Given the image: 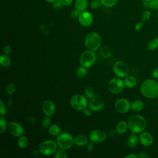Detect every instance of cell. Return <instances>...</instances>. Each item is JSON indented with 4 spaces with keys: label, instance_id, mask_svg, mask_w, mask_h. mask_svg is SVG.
<instances>
[{
    "label": "cell",
    "instance_id": "6da1fadb",
    "mask_svg": "<svg viewBox=\"0 0 158 158\" xmlns=\"http://www.w3.org/2000/svg\"><path fill=\"white\" fill-rule=\"evenodd\" d=\"M140 91L146 98H156L158 96V82L152 79H147L141 83Z\"/></svg>",
    "mask_w": 158,
    "mask_h": 158
},
{
    "label": "cell",
    "instance_id": "7a4b0ae2",
    "mask_svg": "<svg viewBox=\"0 0 158 158\" xmlns=\"http://www.w3.org/2000/svg\"><path fill=\"white\" fill-rule=\"evenodd\" d=\"M128 128L133 133H140L143 132L147 126L146 119L140 115H133L128 120Z\"/></svg>",
    "mask_w": 158,
    "mask_h": 158
},
{
    "label": "cell",
    "instance_id": "3957f363",
    "mask_svg": "<svg viewBox=\"0 0 158 158\" xmlns=\"http://www.w3.org/2000/svg\"><path fill=\"white\" fill-rule=\"evenodd\" d=\"M101 38L100 35L96 32H90L88 33L85 38V44L86 47L91 51H97L101 44Z\"/></svg>",
    "mask_w": 158,
    "mask_h": 158
},
{
    "label": "cell",
    "instance_id": "277c9868",
    "mask_svg": "<svg viewBox=\"0 0 158 158\" xmlns=\"http://www.w3.org/2000/svg\"><path fill=\"white\" fill-rule=\"evenodd\" d=\"M57 146L64 150L70 149L74 144V138L69 133H60L57 138Z\"/></svg>",
    "mask_w": 158,
    "mask_h": 158
},
{
    "label": "cell",
    "instance_id": "5b68a950",
    "mask_svg": "<svg viewBox=\"0 0 158 158\" xmlns=\"http://www.w3.org/2000/svg\"><path fill=\"white\" fill-rule=\"evenodd\" d=\"M96 56L93 51L87 50L84 51L80 57V64L81 66L89 68L93 66L96 61Z\"/></svg>",
    "mask_w": 158,
    "mask_h": 158
},
{
    "label": "cell",
    "instance_id": "8992f818",
    "mask_svg": "<svg viewBox=\"0 0 158 158\" xmlns=\"http://www.w3.org/2000/svg\"><path fill=\"white\" fill-rule=\"evenodd\" d=\"M70 105L75 110H83L88 106L87 99L82 94H75L70 99Z\"/></svg>",
    "mask_w": 158,
    "mask_h": 158
},
{
    "label": "cell",
    "instance_id": "52a82bcc",
    "mask_svg": "<svg viewBox=\"0 0 158 158\" xmlns=\"http://www.w3.org/2000/svg\"><path fill=\"white\" fill-rule=\"evenodd\" d=\"M57 144L52 140H46L42 142L38 148L39 152L44 156H49L56 152Z\"/></svg>",
    "mask_w": 158,
    "mask_h": 158
},
{
    "label": "cell",
    "instance_id": "ba28073f",
    "mask_svg": "<svg viewBox=\"0 0 158 158\" xmlns=\"http://www.w3.org/2000/svg\"><path fill=\"white\" fill-rule=\"evenodd\" d=\"M125 87L124 81H123L121 78L115 77L112 78L108 83V89L109 91L114 94H118L121 93Z\"/></svg>",
    "mask_w": 158,
    "mask_h": 158
},
{
    "label": "cell",
    "instance_id": "9c48e42d",
    "mask_svg": "<svg viewBox=\"0 0 158 158\" xmlns=\"http://www.w3.org/2000/svg\"><path fill=\"white\" fill-rule=\"evenodd\" d=\"M113 71L115 75L119 78L126 77L129 72V68L127 63L122 60L117 61L113 67Z\"/></svg>",
    "mask_w": 158,
    "mask_h": 158
},
{
    "label": "cell",
    "instance_id": "30bf717a",
    "mask_svg": "<svg viewBox=\"0 0 158 158\" xmlns=\"http://www.w3.org/2000/svg\"><path fill=\"white\" fill-rule=\"evenodd\" d=\"M114 106L115 110L121 114L126 113L130 109H131V104L125 98H121L118 99L115 102Z\"/></svg>",
    "mask_w": 158,
    "mask_h": 158
},
{
    "label": "cell",
    "instance_id": "8fae6325",
    "mask_svg": "<svg viewBox=\"0 0 158 158\" xmlns=\"http://www.w3.org/2000/svg\"><path fill=\"white\" fill-rule=\"evenodd\" d=\"M78 22L80 24L85 27H88L90 26L93 21V17L92 14L86 10L80 12L78 17Z\"/></svg>",
    "mask_w": 158,
    "mask_h": 158
},
{
    "label": "cell",
    "instance_id": "7c38bea8",
    "mask_svg": "<svg viewBox=\"0 0 158 158\" xmlns=\"http://www.w3.org/2000/svg\"><path fill=\"white\" fill-rule=\"evenodd\" d=\"M7 128L10 133L16 137L21 136L24 133L23 127L20 123L15 122H10L9 123Z\"/></svg>",
    "mask_w": 158,
    "mask_h": 158
},
{
    "label": "cell",
    "instance_id": "4fadbf2b",
    "mask_svg": "<svg viewBox=\"0 0 158 158\" xmlns=\"http://www.w3.org/2000/svg\"><path fill=\"white\" fill-rule=\"evenodd\" d=\"M89 138L93 143H99L106 139V133L101 130H94L90 132Z\"/></svg>",
    "mask_w": 158,
    "mask_h": 158
},
{
    "label": "cell",
    "instance_id": "5bb4252c",
    "mask_svg": "<svg viewBox=\"0 0 158 158\" xmlns=\"http://www.w3.org/2000/svg\"><path fill=\"white\" fill-rule=\"evenodd\" d=\"M139 142L144 146H150L153 144L154 139L152 135L148 131H143L140 133L139 136Z\"/></svg>",
    "mask_w": 158,
    "mask_h": 158
},
{
    "label": "cell",
    "instance_id": "9a60e30c",
    "mask_svg": "<svg viewBox=\"0 0 158 158\" xmlns=\"http://www.w3.org/2000/svg\"><path fill=\"white\" fill-rule=\"evenodd\" d=\"M42 111L47 116L52 115L56 111V106L53 102L49 100L44 101L42 105Z\"/></svg>",
    "mask_w": 158,
    "mask_h": 158
},
{
    "label": "cell",
    "instance_id": "2e32d148",
    "mask_svg": "<svg viewBox=\"0 0 158 158\" xmlns=\"http://www.w3.org/2000/svg\"><path fill=\"white\" fill-rule=\"evenodd\" d=\"M104 102L99 99H92L88 104L89 107L94 112L101 110L104 107Z\"/></svg>",
    "mask_w": 158,
    "mask_h": 158
},
{
    "label": "cell",
    "instance_id": "e0dca14e",
    "mask_svg": "<svg viewBox=\"0 0 158 158\" xmlns=\"http://www.w3.org/2000/svg\"><path fill=\"white\" fill-rule=\"evenodd\" d=\"M139 142V138L136 136L135 133L131 134L127 139V145L130 148H133L137 146Z\"/></svg>",
    "mask_w": 158,
    "mask_h": 158
},
{
    "label": "cell",
    "instance_id": "ac0fdd59",
    "mask_svg": "<svg viewBox=\"0 0 158 158\" xmlns=\"http://www.w3.org/2000/svg\"><path fill=\"white\" fill-rule=\"evenodd\" d=\"M88 139L86 136L83 135H79L74 138V144L78 146L82 147L86 145L88 143Z\"/></svg>",
    "mask_w": 158,
    "mask_h": 158
},
{
    "label": "cell",
    "instance_id": "d6986e66",
    "mask_svg": "<svg viewBox=\"0 0 158 158\" xmlns=\"http://www.w3.org/2000/svg\"><path fill=\"white\" fill-rule=\"evenodd\" d=\"M144 104L142 101L136 100L131 102V109L133 111L139 112L144 109Z\"/></svg>",
    "mask_w": 158,
    "mask_h": 158
},
{
    "label": "cell",
    "instance_id": "ffe728a7",
    "mask_svg": "<svg viewBox=\"0 0 158 158\" xmlns=\"http://www.w3.org/2000/svg\"><path fill=\"white\" fill-rule=\"evenodd\" d=\"M115 128L117 133L123 134L127 131L128 128V123H127L125 121H120L117 124Z\"/></svg>",
    "mask_w": 158,
    "mask_h": 158
},
{
    "label": "cell",
    "instance_id": "44dd1931",
    "mask_svg": "<svg viewBox=\"0 0 158 158\" xmlns=\"http://www.w3.org/2000/svg\"><path fill=\"white\" fill-rule=\"evenodd\" d=\"M75 7L80 12L84 11L88 7V2L86 0H76L75 2Z\"/></svg>",
    "mask_w": 158,
    "mask_h": 158
},
{
    "label": "cell",
    "instance_id": "7402d4cb",
    "mask_svg": "<svg viewBox=\"0 0 158 158\" xmlns=\"http://www.w3.org/2000/svg\"><path fill=\"white\" fill-rule=\"evenodd\" d=\"M124 83L125 86L127 88H133L136 85L137 81L136 79L133 76H127L124 79Z\"/></svg>",
    "mask_w": 158,
    "mask_h": 158
},
{
    "label": "cell",
    "instance_id": "603a6c76",
    "mask_svg": "<svg viewBox=\"0 0 158 158\" xmlns=\"http://www.w3.org/2000/svg\"><path fill=\"white\" fill-rule=\"evenodd\" d=\"M143 4L147 9L158 10V0H150L148 2H143Z\"/></svg>",
    "mask_w": 158,
    "mask_h": 158
},
{
    "label": "cell",
    "instance_id": "cb8c5ba5",
    "mask_svg": "<svg viewBox=\"0 0 158 158\" xmlns=\"http://www.w3.org/2000/svg\"><path fill=\"white\" fill-rule=\"evenodd\" d=\"M0 64L4 67H8L11 65V60L8 55H1L0 57Z\"/></svg>",
    "mask_w": 158,
    "mask_h": 158
},
{
    "label": "cell",
    "instance_id": "d4e9b609",
    "mask_svg": "<svg viewBox=\"0 0 158 158\" xmlns=\"http://www.w3.org/2000/svg\"><path fill=\"white\" fill-rule=\"evenodd\" d=\"M86 69L87 68L83 67L81 65L80 67H78L76 70V75L77 77L81 79L84 78L87 75L88 73V70Z\"/></svg>",
    "mask_w": 158,
    "mask_h": 158
},
{
    "label": "cell",
    "instance_id": "484cf974",
    "mask_svg": "<svg viewBox=\"0 0 158 158\" xmlns=\"http://www.w3.org/2000/svg\"><path fill=\"white\" fill-rule=\"evenodd\" d=\"M28 144V139L26 136H21L17 141V145L20 149H25Z\"/></svg>",
    "mask_w": 158,
    "mask_h": 158
},
{
    "label": "cell",
    "instance_id": "4316f807",
    "mask_svg": "<svg viewBox=\"0 0 158 158\" xmlns=\"http://www.w3.org/2000/svg\"><path fill=\"white\" fill-rule=\"evenodd\" d=\"M99 53L102 57L109 58L112 55V51L110 48L106 46H102L99 51Z\"/></svg>",
    "mask_w": 158,
    "mask_h": 158
},
{
    "label": "cell",
    "instance_id": "83f0119b",
    "mask_svg": "<svg viewBox=\"0 0 158 158\" xmlns=\"http://www.w3.org/2000/svg\"><path fill=\"white\" fill-rule=\"evenodd\" d=\"M48 131L51 135H52L53 136H56L60 134V129L58 125L54 124L49 127Z\"/></svg>",
    "mask_w": 158,
    "mask_h": 158
},
{
    "label": "cell",
    "instance_id": "f1b7e54d",
    "mask_svg": "<svg viewBox=\"0 0 158 158\" xmlns=\"http://www.w3.org/2000/svg\"><path fill=\"white\" fill-rule=\"evenodd\" d=\"M158 48V38H155L152 39L147 44V48L148 50L153 51Z\"/></svg>",
    "mask_w": 158,
    "mask_h": 158
},
{
    "label": "cell",
    "instance_id": "f546056e",
    "mask_svg": "<svg viewBox=\"0 0 158 158\" xmlns=\"http://www.w3.org/2000/svg\"><path fill=\"white\" fill-rule=\"evenodd\" d=\"M16 89H17V86L15 83H10L7 85L6 88V92L9 95H11L15 92Z\"/></svg>",
    "mask_w": 158,
    "mask_h": 158
},
{
    "label": "cell",
    "instance_id": "4dcf8cb0",
    "mask_svg": "<svg viewBox=\"0 0 158 158\" xmlns=\"http://www.w3.org/2000/svg\"><path fill=\"white\" fill-rule=\"evenodd\" d=\"M54 157L56 158H67L68 155L64 149L60 148V149H57L54 154Z\"/></svg>",
    "mask_w": 158,
    "mask_h": 158
},
{
    "label": "cell",
    "instance_id": "1f68e13d",
    "mask_svg": "<svg viewBox=\"0 0 158 158\" xmlns=\"http://www.w3.org/2000/svg\"><path fill=\"white\" fill-rule=\"evenodd\" d=\"M7 125L8 124L7 123V121L4 118V116H1L0 117V133H3L6 128H7Z\"/></svg>",
    "mask_w": 158,
    "mask_h": 158
},
{
    "label": "cell",
    "instance_id": "d6a6232c",
    "mask_svg": "<svg viewBox=\"0 0 158 158\" xmlns=\"http://www.w3.org/2000/svg\"><path fill=\"white\" fill-rule=\"evenodd\" d=\"M117 1L118 0H101L102 4L107 7L114 6L117 3Z\"/></svg>",
    "mask_w": 158,
    "mask_h": 158
},
{
    "label": "cell",
    "instance_id": "836d02e7",
    "mask_svg": "<svg viewBox=\"0 0 158 158\" xmlns=\"http://www.w3.org/2000/svg\"><path fill=\"white\" fill-rule=\"evenodd\" d=\"M85 94L86 98L89 99H92L94 96V90L91 87H87L85 89Z\"/></svg>",
    "mask_w": 158,
    "mask_h": 158
},
{
    "label": "cell",
    "instance_id": "e575fe53",
    "mask_svg": "<svg viewBox=\"0 0 158 158\" xmlns=\"http://www.w3.org/2000/svg\"><path fill=\"white\" fill-rule=\"evenodd\" d=\"M51 118H49V116L46 115V117L43 118L42 120V125L43 127L48 128L51 125Z\"/></svg>",
    "mask_w": 158,
    "mask_h": 158
},
{
    "label": "cell",
    "instance_id": "d590c367",
    "mask_svg": "<svg viewBox=\"0 0 158 158\" xmlns=\"http://www.w3.org/2000/svg\"><path fill=\"white\" fill-rule=\"evenodd\" d=\"M7 113V109L4 102L1 100L0 101V114L1 116H5Z\"/></svg>",
    "mask_w": 158,
    "mask_h": 158
},
{
    "label": "cell",
    "instance_id": "8d00e7d4",
    "mask_svg": "<svg viewBox=\"0 0 158 158\" xmlns=\"http://www.w3.org/2000/svg\"><path fill=\"white\" fill-rule=\"evenodd\" d=\"M102 4L101 0H93L90 4V7L93 9H96Z\"/></svg>",
    "mask_w": 158,
    "mask_h": 158
},
{
    "label": "cell",
    "instance_id": "74e56055",
    "mask_svg": "<svg viewBox=\"0 0 158 158\" xmlns=\"http://www.w3.org/2000/svg\"><path fill=\"white\" fill-rule=\"evenodd\" d=\"M151 17V12L148 10H146L145 11H144V12L143 13L142 15H141V20L142 22H145L147 21Z\"/></svg>",
    "mask_w": 158,
    "mask_h": 158
},
{
    "label": "cell",
    "instance_id": "f35d334b",
    "mask_svg": "<svg viewBox=\"0 0 158 158\" xmlns=\"http://www.w3.org/2000/svg\"><path fill=\"white\" fill-rule=\"evenodd\" d=\"M80 12H81L80 11H79L78 10L75 9V10H72V12H70V16H71L72 18H73V19L74 18H77V17H78Z\"/></svg>",
    "mask_w": 158,
    "mask_h": 158
},
{
    "label": "cell",
    "instance_id": "ab89813d",
    "mask_svg": "<svg viewBox=\"0 0 158 158\" xmlns=\"http://www.w3.org/2000/svg\"><path fill=\"white\" fill-rule=\"evenodd\" d=\"M11 52V48L9 45H5L3 48V53L5 55H9Z\"/></svg>",
    "mask_w": 158,
    "mask_h": 158
},
{
    "label": "cell",
    "instance_id": "60d3db41",
    "mask_svg": "<svg viewBox=\"0 0 158 158\" xmlns=\"http://www.w3.org/2000/svg\"><path fill=\"white\" fill-rule=\"evenodd\" d=\"M62 6H62V3L60 2V1L59 0H58V1H57L56 2L52 3V7H53L54 9H60V8H62Z\"/></svg>",
    "mask_w": 158,
    "mask_h": 158
},
{
    "label": "cell",
    "instance_id": "b9f144b4",
    "mask_svg": "<svg viewBox=\"0 0 158 158\" xmlns=\"http://www.w3.org/2000/svg\"><path fill=\"white\" fill-rule=\"evenodd\" d=\"M63 6H69L72 4L73 0H59Z\"/></svg>",
    "mask_w": 158,
    "mask_h": 158
},
{
    "label": "cell",
    "instance_id": "7bdbcfd3",
    "mask_svg": "<svg viewBox=\"0 0 158 158\" xmlns=\"http://www.w3.org/2000/svg\"><path fill=\"white\" fill-rule=\"evenodd\" d=\"M138 157L139 158H150V156L145 152H139L138 154Z\"/></svg>",
    "mask_w": 158,
    "mask_h": 158
},
{
    "label": "cell",
    "instance_id": "ee69618b",
    "mask_svg": "<svg viewBox=\"0 0 158 158\" xmlns=\"http://www.w3.org/2000/svg\"><path fill=\"white\" fill-rule=\"evenodd\" d=\"M83 113L86 116H89L91 115V112H92V110L89 108V107H86L83 110Z\"/></svg>",
    "mask_w": 158,
    "mask_h": 158
},
{
    "label": "cell",
    "instance_id": "f6af8a7d",
    "mask_svg": "<svg viewBox=\"0 0 158 158\" xmlns=\"http://www.w3.org/2000/svg\"><path fill=\"white\" fill-rule=\"evenodd\" d=\"M143 22H138L136 24L135 27V29L136 31H139L140 30L142 27H143Z\"/></svg>",
    "mask_w": 158,
    "mask_h": 158
},
{
    "label": "cell",
    "instance_id": "bcb514c9",
    "mask_svg": "<svg viewBox=\"0 0 158 158\" xmlns=\"http://www.w3.org/2000/svg\"><path fill=\"white\" fill-rule=\"evenodd\" d=\"M94 148V146L93 144V142H90L87 144V150L88 151H92Z\"/></svg>",
    "mask_w": 158,
    "mask_h": 158
},
{
    "label": "cell",
    "instance_id": "7dc6e473",
    "mask_svg": "<svg viewBox=\"0 0 158 158\" xmlns=\"http://www.w3.org/2000/svg\"><path fill=\"white\" fill-rule=\"evenodd\" d=\"M152 75V77L155 79H158V67L156 68V69H154L153 70Z\"/></svg>",
    "mask_w": 158,
    "mask_h": 158
},
{
    "label": "cell",
    "instance_id": "c3c4849f",
    "mask_svg": "<svg viewBox=\"0 0 158 158\" xmlns=\"http://www.w3.org/2000/svg\"><path fill=\"white\" fill-rule=\"evenodd\" d=\"M137 157H138V155H136L135 154H130L125 156V158H137Z\"/></svg>",
    "mask_w": 158,
    "mask_h": 158
},
{
    "label": "cell",
    "instance_id": "681fc988",
    "mask_svg": "<svg viewBox=\"0 0 158 158\" xmlns=\"http://www.w3.org/2000/svg\"><path fill=\"white\" fill-rule=\"evenodd\" d=\"M46 2H50V3H54V2H56L57 1H58V0H45Z\"/></svg>",
    "mask_w": 158,
    "mask_h": 158
},
{
    "label": "cell",
    "instance_id": "f907efd6",
    "mask_svg": "<svg viewBox=\"0 0 158 158\" xmlns=\"http://www.w3.org/2000/svg\"><path fill=\"white\" fill-rule=\"evenodd\" d=\"M141 1H142L143 2H148L150 0H141Z\"/></svg>",
    "mask_w": 158,
    "mask_h": 158
},
{
    "label": "cell",
    "instance_id": "816d5d0a",
    "mask_svg": "<svg viewBox=\"0 0 158 158\" xmlns=\"http://www.w3.org/2000/svg\"><path fill=\"white\" fill-rule=\"evenodd\" d=\"M157 18H158V10H157Z\"/></svg>",
    "mask_w": 158,
    "mask_h": 158
}]
</instances>
